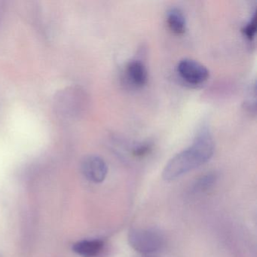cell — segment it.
I'll list each match as a JSON object with an SVG mask.
<instances>
[{
    "instance_id": "cell-1",
    "label": "cell",
    "mask_w": 257,
    "mask_h": 257,
    "mask_svg": "<svg viewBox=\"0 0 257 257\" xmlns=\"http://www.w3.org/2000/svg\"><path fill=\"white\" fill-rule=\"evenodd\" d=\"M214 153V142L208 129L198 134L190 147L177 153L165 165L162 177L167 181L176 180L183 174L207 163Z\"/></svg>"
},
{
    "instance_id": "cell-2",
    "label": "cell",
    "mask_w": 257,
    "mask_h": 257,
    "mask_svg": "<svg viewBox=\"0 0 257 257\" xmlns=\"http://www.w3.org/2000/svg\"><path fill=\"white\" fill-rule=\"evenodd\" d=\"M127 240L135 251L144 255L161 250L165 243L163 234L153 228H132L129 231Z\"/></svg>"
},
{
    "instance_id": "cell-3",
    "label": "cell",
    "mask_w": 257,
    "mask_h": 257,
    "mask_svg": "<svg viewBox=\"0 0 257 257\" xmlns=\"http://www.w3.org/2000/svg\"><path fill=\"white\" fill-rule=\"evenodd\" d=\"M177 72L183 80L192 85L204 83L209 77L208 70L204 65L188 58L180 61Z\"/></svg>"
},
{
    "instance_id": "cell-4",
    "label": "cell",
    "mask_w": 257,
    "mask_h": 257,
    "mask_svg": "<svg viewBox=\"0 0 257 257\" xmlns=\"http://www.w3.org/2000/svg\"><path fill=\"white\" fill-rule=\"evenodd\" d=\"M82 174L85 178L94 183H100L106 179L108 167L100 156H88L82 162Z\"/></svg>"
},
{
    "instance_id": "cell-5",
    "label": "cell",
    "mask_w": 257,
    "mask_h": 257,
    "mask_svg": "<svg viewBox=\"0 0 257 257\" xmlns=\"http://www.w3.org/2000/svg\"><path fill=\"white\" fill-rule=\"evenodd\" d=\"M105 247L106 243L102 239H88L75 243L73 249L82 257H100Z\"/></svg>"
},
{
    "instance_id": "cell-6",
    "label": "cell",
    "mask_w": 257,
    "mask_h": 257,
    "mask_svg": "<svg viewBox=\"0 0 257 257\" xmlns=\"http://www.w3.org/2000/svg\"><path fill=\"white\" fill-rule=\"evenodd\" d=\"M126 73L130 82L136 87H143L148 82V71L141 61H132L127 64Z\"/></svg>"
},
{
    "instance_id": "cell-7",
    "label": "cell",
    "mask_w": 257,
    "mask_h": 257,
    "mask_svg": "<svg viewBox=\"0 0 257 257\" xmlns=\"http://www.w3.org/2000/svg\"><path fill=\"white\" fill-rule=\"evenodd\" d=\"M167 22L171 31L177 35H182L186 31V21L180 9L172 8L167 13Z\"/></svg>"
},
{
    "instance_id": "cell-8",
    "label": "cell",
    "mask_w": 257,
    "mask_h": 257,
    "mask_svg": "<svg viewBox=\"0 0 257 257\" xmlns=\"http://www.w3.org/2000/svg\"><path fill=\"white\" fill-rule=\"evenodd\" d=\"M218 180L216 173H207L201 177H198L192 186V191L194 193H203L211 189Z\"/></svg>"
},
{
    "instance_id": "cell-9",
    "label": "cell",
    "mask_w": 257,
    "mask_h": 257,
    "mask_svg": "<svg viewBox=\"0 0 257 257\" xmlns=\"http://www.w3.org/2000/svg\"><path fill=\"white\" fill-rule=\"evenodd\" d=\"M256 13H255V12H254L249 22L242 28V33H243V36L249 41H252L254 38H255V33H256Z\"/></svg>"
},
{
    "instance_id": "cell-10",
    "label": "cell",
    "mask_w": 257,
    "mask_h": 257,
    "mask_svg": "<svg viewBox=\"0 0 257 257\" xmlns=\"http://www.w3.org/2000/svg\"><path fill=\"white\" fill-rule=\"evenodd\" d=\"M152 149H153V144L151 143H141L135 146L132 150V154L137 158L145 157L151 152Z\"/></svg>"
}]
</instances>
